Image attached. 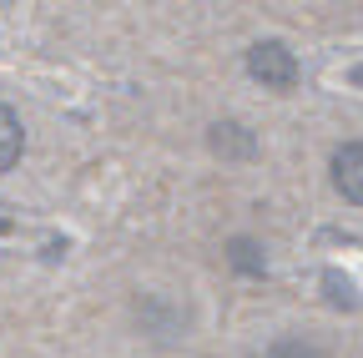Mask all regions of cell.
I'll return each mask as SVG.
<instances>
[{
    "label": "cell",
    "instance_id": "6da1fadb",
    "mask_svg": "<svg viewBox=\"0 0 363 358\" xmlns=\"http://www.w3.org/2000/svg\"><path fill=\"white\" fill-rule=\"evenodd\" d=\"M247 71H252V81L272 86V91L298 86V56L283 46V40H257V46L247 51Z\"/></svg>",
    "mask_w": 363,
    "mask_h": 358
},
{
    "label": "cell",
    "instance_id": "7a4b0ae2",
    "mask_svg": "<svg viewBox=\"0 0 363 358\" xmlns=\"http://www.w3.org/2000/svg\"><path fill=\"white\" fill-rule=\"evenodd\" d=\"M333 187L343 192V202L363 207V142H343L333 152Z\"/></svg>",
    "mask_w": 363,
    "mask_h": 358
},
{
    "label": "cell",
    "instance_id": "3957f363",
    "mask_svg": "<svg viewBox=\"0 0 363 358\" xmlns=\"http://www.w3.org/2000/svg\"><path fill=\"white\" fill-rule=\"evenodd\" d=\"M21 152H26V126L11 106H0V172H11L21 162Z\"/></svg>",
    "mask_w": 363,
    "mask_h": 358
},
{
    "label": "cell",
    "instance_id": "277c9868",
    "mask_svg": "<svg viewBox=\"0 0 363 358\" xmlns=\"http://www.w3.org/2000/svg\"><path fill=\"white\" fill-rule=\"evenodd\" d=\"M212 152H222V157H247V152H252V137H247L242 126H233V121H227V126H212Z\"/></svg>",
    "mask_w": 363,
    "mask_h": 358
},
{
    "label": "cell",
    "instance_id": "5b68a950",
    "mask_svg": "<svg viewBox=\"0 0 363 358\" xmlns=\"http://www.w3.org/2000/svg\"><path fill=\"white\" fill-rule=\"evenodd\" d=\"M227 257H233V267H238V273H252V278L262 273V252H257V242H247V237H238Z\"/></svg>",
    "mask_w": 363,
    "mask_h": 358
},
{
    "label": "cell",
    "instance_id": "8992f818",
    "mask_svg": "<svg viewBox=\"0 0 363 358\" xmlns=\"http://www.w3.org/2000/svg\"><path fill=\"white\" fill-rule=\"evenodd\" d=\"M267 358H323V353H318L313 343H303V338H278L267 348Z\"/></svg>",
    "mask_w": 363,
    "mask_h": 358
},
{
    "label": "cell",
    "instance_id": "52a82bcc",
    "mask_svg": "<svg viewBox=\"0 0 363 358\" xmlns=\"http://www.w3.org/2000/svg\"><path fill=\"white\" fill-rule=\"evenodd\" d=\"M353 86H363V66H353Z\"/></svg>",
    "mask_w": 363,
    "mask_h": 358
}]
</instances>
